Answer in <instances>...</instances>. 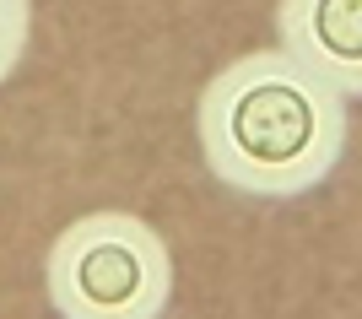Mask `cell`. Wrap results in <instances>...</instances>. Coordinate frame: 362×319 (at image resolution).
Masks as SVG:
<instances>
[{
	"instance_id": "6da1fadb",
	"label": "cell",
	"mask_w": 362,
	"mask_h": 319,
	"mask_svg": "<svg viewBox=\"0 0 362 319\" xmlns=\"http://www.w3.org/2000/svg\"><path fill=\"white\" fill-rule=\"evenodd\" d=\"M346 98L287 49H255L222 65L195 103V136L211 179L249 200H298L346 157Z\"/></svg>"
},
{
	"instance_id": "7a4b0ae2",
	"label": "cell",
	"mask_w": 362,
	"mask_h": 319,
	"mask_svg": "<svg viewBox=\"0 0 362 319\" xmlns=\"http://www.w3.org/2000/svg\"><path fill=\"white\" fill-rule=\"evenodd\" d=\"M44 292L60 319H163L173 255L146 216L87 211L49 243Z\"/></svg>"
},
{
	"instance_id": "3957f363",
	"label": "cell",
	"mask_w": 362,
	"mask_h": 319,
	"mask_svg": "<svg viewBox=\"0 0 362 319\" xmlns=\"http://www.w3.org/2000/svg\"><path fill=\"white\" fill-rule=\"evenodd\" d=\"M276 38L341 98H362V0H281Z\"/></svg>"
},
{
	"instance_id": "277c9868",
	"label": "cell",
	"mask_w": 362,
	"mask_h": 319,
	"mask_svg": "<svg viewBox=\"0 0 362 319\" xmlns=\"http://www.w3.org/2000/svg\"><path fill=\"white\" fill-rule=\"evenodd\" d=\"M33 38V0H0V81L11 76Z\"/></svg>"
}]
</instances>
